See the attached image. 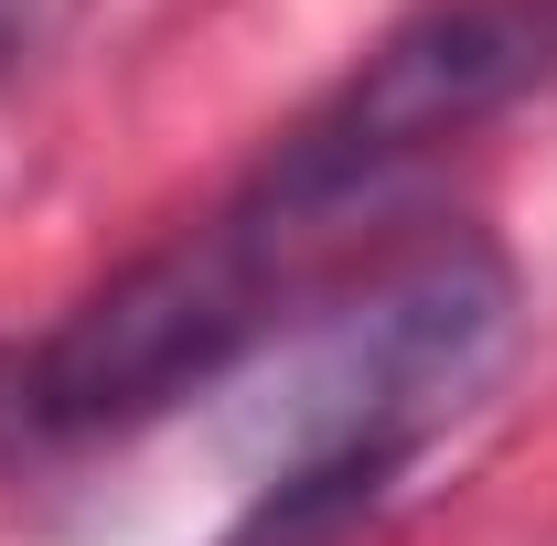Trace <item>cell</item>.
I'll return each instance as SVG.
<instances>
[{
    "label": "cell",
    "mask_w": 557,
    "mask_h": 546,
    "mask_svg": "<svg viewBox=\"0 0 557 546\" xmlns=\"http://www.w3.org/2000/svg\"><path fill=\"white\" fill-rule=\"evenodd\" d=\"M344 225H300L236 194L225 214L183 225L172 247H150L108 289H86L54 333L33 343V429L44 450L65 439H119L150 429L183 397H214L247 353H269L289 300H311L322 247Z\"/></svg>",
    "instance_id": "7a4b0ae2"
},
{
    "label": "cell",
    "mask_w": 557,
    "mask_h": 546,
    "mask_svg": "<svg viewBox=\"0 0 557 546\" xmlns=\"http://www.w3.org/2000/svg\"><path fill=\"white\" fill-rule=\"evenodd\" d=\"M44 429H33V343H0V461H33Z\"/></svg>",
    "instance_id": "277c9868"
},
{
    "label": "cell",
    "mask_w": 557,
    "mask_h": 546,
    "mask_svg": "<svg viewBox=\"0 0 557 546\" xmlns=\"http://www.w3.org/2000/svg\"><path fill=\"white\" fill-rule=\"evenodd\" d=\"M515 343V258L440 225L418 247H386L333 300L269 397V461L247 472V504L225 546H333L354 536L397 482L472 418Z\"/></svg>",
    "instance_id": "6da1fadb"
},
{
    "label": "cell",
    "mask_w": 557,
    "mask_h": 546,
    "mask_svg": "<svg viewBox=\"0 0 557 546\" xmlns=\"http://www.w3.org/2000/svg\"><path fill=\"white\" fill-rule=\"evenodd\" d=\"M65 11H75V0H0V75L33 65V54L65 33Z\"/></svg>",
    "instance_id": "5b68a950"
},
{
    "label": "cell",
    "mask_w": 557,
    "mask_h": 546,
    "mask_svg": "<svg viewBox=\"0 0 557 546\" xmlns=\"http://www.w3.org/2000/svg\"><path fill=\"white\" fill-rule=\"evenodd\" d=\"M547 86H557V0H418L269 150V172L247 194L300 225H354L408 161L515 119Z\"/></svg>",
    "instance_id": "3957f363"
}]
</instances>
